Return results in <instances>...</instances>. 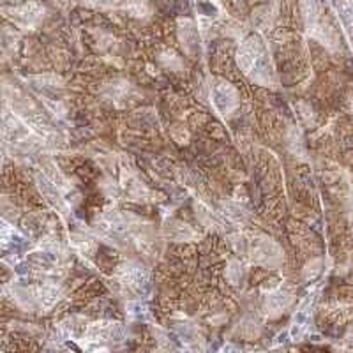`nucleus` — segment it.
I'll list each match as a JSON object with an SVG mask.
<instances>
[{"instance_id":"nucleus-1","label":"nucleus","mask_w":353,"mask_h":353,"mask_svg":"<svg viewBox=\"0 0 353 353\" xmlns=\"http://www.w3.org/2000/svg\"><path fill=\"white\" fill-rule=\"evenodd\" d=\"M237 62L239 68L242 69V72L249 74V77L253 78V81H256L258 85L269 87V59H267L263 44H261V41L258 39V37H248V39L242 43V46L239 48L237 53Z\"/></svg>"},{"instance_id":"nucleus-2","label":"nucleus","mask_w":353,"mask_h":353,"mask_svg":"<svg viewBox=\"0 0 353 353\" xmlns=\"http://www.w3.org/2000/svg\"><path fill=\"white\" fill-rule=\"evenodd\" d=\"M248 253L251 261L263 269H276L283 261V251L267 235H256L249 241Z\"/></svg>"},{"instance_id":"nucleus-3","label":"nucleus","mask_w":353,"mask_h":353,"mask_svg":"<svg viewBox=\"0 0 353 353\" xmlns=\"http://www.w3.org/2000/svg\"><path fill=\"white\" fill-rule=\"evenodd\" d=\"M210 97H212V103L217 108V112L225 117L232 115L239 108V105H241V97H239V92L235 90V87H232L228 81L221 80V78L212 80V85H210Z\"/></svg>"},{"instance_id":"nucleus-4","label":"nucleus","mask_w":353,"mask_h":353,"mask_svg":"<svg viewBox=\"0 0 353 353\" xmlns=\"http://www.w3.org/2000/svg\"><path fill=\"white\" fill-rule=\"evenodd\" d=\"M147 281L149 279L143 267L137 263H125L117 270V283L124 292H141Z\"/></svg>"},{"instance_id":"nucleus-5","label":"nucleus","mask_w":353,"mask_h":353,"mask_svg":"<svg viewBox=\"0 0 353 353\" xmlns=\"http://www.w3.org/2000/svg\"><path fill=\"white\" fill-rule=\"evenodd\" d=\"M12 21H17L21 27H34L44 18V8L37 2L23 4L20 8H12Z\"/></svg>"},{"instance_id":"nucleus-6","label":"nucleus","mask_w":353,"mask_h":353,"mask_svg":"<svg viewBox=\"0 0 353 353\" xmlns=\"http://www.w3.org/2000/svg\"><path fill=\"white\" fill-rule=\"evenodd\" d=\"M163 232H165L166 237L173 239V241L176 242H189V241H193V239L200 237V235L191 228V226L184 225L182 221H175V219L166 221Z\"/></svg>"},{"instance_id":"nucleus-7","label":"nucleus","mask_w":353,"mask_h":353,"mask_svg":"<svg viewBox=\"0 0 353 353\" xmlns=\"http://www.w3.org/2000/svg\"><path fill=\"white\" fill-rule=\"evenodd\" d=\"M179 27H181L179 28V34H181L182 46H184L185 53L193 55V53H196L198 48H200V41H198L196 28H194V25L191 23L189 20H181Z\"/></svg>"},{"instance_id":"nucleus-8","label":"nucleus","mask_w":353,"mask_h":353,"mask_svg":"<svg viewBox=\"0 0 353 353\" xmlns=\"http://www.w3.org/2000/svg\"><path fill=\"white\" fill-rule=\"evenodd\" d=\"M288 304H290L288 295L283 292H276L267 297V301H265V309H267V314L276 316V314L283 313V309H286V305Z\"/></svg>"},{"instance_id":"nucleus-9","label":"nucleus","mask_w":353,"mask_h":353,"mask_svg":"<svg viewBox=\"0 0 353 353\" xmlns=\"http://www.w3.org/2000/svg\"><path fill=\"white\" fill-rule=\"evenodd\" d=\"M124 9L128 12H131V17L137 18H143L149 12V8H147L143 0H128L124 4Z\"/></svg>"},{"instance_id":"nucleus-10","label":"nucleus","mask_w":353,"mask_h":353,"mask_svg":"<svg viewBox=\"0 0 353 353\" xmlns=\"http://www.w3.org/2000/svg\"><path fill=\"white\" fill-rule=\"evenodd\" d=\"M226 277L232 285H239L242 279V265L239 261H232L228 265V270H226Z\"/></svg>"},{"instance_id":"nucleus-11","label":"nucleus","mask_w":353,"mask_h":353,"mask_svg":"<svg viewBox=\"0 0 353 353\" xmlns=\"http://www.w3.org/2000/svg\"><path fill=\"white\" fill-rule=\"evenodd\" d=\"M83 4L90 6V8H99V9H110L115 8L119 4V0H81Z\"/></svg>"}]
</instances>
